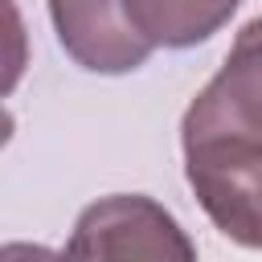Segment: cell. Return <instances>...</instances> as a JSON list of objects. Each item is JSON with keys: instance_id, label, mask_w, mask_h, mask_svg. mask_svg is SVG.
I'll use <instances>...</instances> for the list:
<instances>
[{"instance_id": "1", "label": "cell", "mask_w": 262, "mask_h": 262, "mask_svg": "<svg viewBox=\"0 0 262 262\" xmlns=\"http://www.w3.org/2000/svg\"><path fill=\"white\" fill-rule=\"evenodd\" d=\"M184 176L205 217L242 250L262 242V53L258 20H246L221 70L180 119Z\"/></svg>"}, {"instance_id": "2", "label": "cell", "mask_w": 262, "mask_h": 262, "mask_svg": "<svg viewBox=\"0 0 262 262\" xmlns=\"http://www.w3.org/2000/svg\"><path fill=\"white\" fill-rule=\"evenodd\" d=\"M66 262H196L188 229L143 192H111L86 205L70 229Z\"/></svg>"}, {"instance_id": "3", "label": "cell", "mask_w": 262, "mask_h": 262, "mask_svg": "<svg viewBox=\"0 0 262 262\" xmlns=\"http://www.w3.org/2000/svg\"><path fill=\"white\" fill-rule=\"evenodd\" d=\"M49 20L61 49L90 74H131L151 57L123 0H49Z\"/></svg>"}, {"instance_id": "4", "label": "cell", "mask_w": 262, "mask_h": 262, "mask_svg": "<svg viewBox=\"0 0 262 262\" xmlns=\"http://www.w3.org/2000/svg\"><path fill=\"white\" fill-rule=\"evenodd\" d=\"M242 0H123L131 29L151 49H188L221 33Z\"/></svg>"}, {"instance_id": "5", "label": "cell", "mask_w": 262, "mask_h": 262, "mask_svg": "<svg viewBox=\"0 0 262 262\" xmlns=\"http://www.w3.org/2000/svg\"><path fill=\"white\" fill-rule=\"evenodd\" d=\"M29 70V29L16 0H0V98L20 86Z\"/></svg>"}, {"instance_id": "6", "label": "cell", "mask_w": 262, "mask_h": 262, "mask_svg": "<svg viewBox=\"0 0 262 262\" xmlns=\"http://www.w3.org/2000/svg\"><path fill=\"white\" fill-rule=\"evenodd\" d=\"M0 262H66L57 250L41 246V242H4L0 246Z\"/></svg>"}, {"instance_id": "7", "label": "cell", "mask_w": 262, "mask_h": 262, "mask_svg": "<svg viewBox=\"0 0 262 262\" xmlns=\"http://www.w3.org/2000/svg\"><path fill=\"white\" fill-rule=\"evenodd\" d=\"M12 131H16V119H12V111H8L4 102H0V147H4L8 139H12Z\"/></svg>"}]
</instances>
